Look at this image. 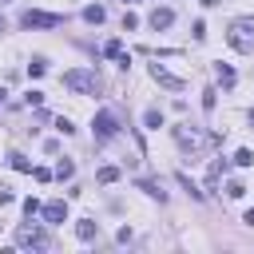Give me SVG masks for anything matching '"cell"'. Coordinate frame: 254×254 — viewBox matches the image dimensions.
I'll return each instance as SVG.
<instances>
[{
	"instance_id": "obj_1",
	"label": "cell",
	"mask_w": 254,
	"mask_h": 254,
	"mask_svg": "<svg viewBox=\"0 0 254 254\" xmlns=\"http://www.w3.org/2000/svg\"><path fill=\"white\" fill-rule=\"evenodd\" d=\"M226 44H230L234 52L250 56V52H254V16H238V20H230V28H226Z\"/></svg>"
},
{
	"instance_id": "obj_2",
	"label": "cell",
	"mask_w": 254,
	"mask_h": 254,
	"mask_svg": "<svg viewBox=\"0 0 254 254\" xmlns=\"http://www.w3.org/2000/svg\"><path fill=\"white\" fill-rule=\"evenodd\" d=\"M64 87H71L79 95H95L99 91V75L91 67H71V71H64Z\"/></svg>"
},
{
	"instance_id": "obj_3",
	"label": "cell",
	"mask_w": 254,
	"mask_h": 254,
	"mask_svg": "<svg viewBox=\"0 0 254 254\" xmlns=\"http://www.w3.org/2000/svg\"><path fill=\"white\" fill-rule=\"evenodd\" d=\"M48 242H52V238H48V230H44L40 222H32V218L16 230V246H24V250H44Z\"/></svg>"
},
{
	"instance_id": "obj_4",
	"label": "cell",
	"mask_w": 254,
	"mask_h": 254,
	"mask_svg": "<svg viewBox=\"0 0 254 254\" xmlns=\"http://www.w3.org/2000/svg\"><path fill=\"white\" fill-rule=\"evenodd\" d=\"M60 24H64V16L40 12V8H28V12L20 16V28H60Z\"/></svg>"
},
{
	"instance_id": "obj_5",
	"label": "cell",
	"mask_w": 254,
	"mask_h": 254,
	"mask_svg": "<svg viewBox=\"0 0 254 254\" xmlns=\"http://www.w3.org/2000/svg\"><path fill=\"white\" fill-rule=\"evenodd\" d=\"M91 127H95V139H99V143H107V139H115V135H119V119H115L111 111H95Z\"/></svg>"
},
{
	"instance_id": "obj_6",
	"label": "cell",
	"mask_w": 254,
	"mask_h": 254,
	"mask_svg": "<svg viewBox=\"0 0 254 254\" xmlns=\"http://www.w3.org/2000/svg\"><path fill=\"white\" fill-rule=\"evenodd\" d=\"M151 79H155V83H163L167 91H183V87H187L179 75H171V71H167V67H159V64H151Z\"/></svg>"
},
{
	"instance_id": "obj_7",
	"label": "cell",
	"mask_w": 254,
	"mask_h": 254,
	"mask_svg": "<svg viewBox=\"0 0 254 254\" xmlns=\"http://www.w3.org/2000/svg\"><path fill=\"white\" fill-rule=\"evenodd\" d=\"M40 210H44V222H67V202L64 198H56V202H48Z\"/></svg>"
},
{
	"instance_id": "obj_8",
	"label": "cell",
	"mask_w": 254,
	"mask_h": 254,
	"mask_svg": "<svg viewBox=\"0 0 254 254\" xmlns=\"http://www.w3.org/2000/svg\"><path fill=\"white\" fill-rule=\"evenodd\" d=\"M175 139H179V147H183V151H198V143H202V139H198V131H187V127H175Z\"/></svg>"
},
{
	"instance_id": "obj_9",
	"label": "cell",
	"mask_w": 254,
	"mask_h": 254,
	"mask_svg": "<svg viewBox=\"0 0 254 254\" xmlns=\"http://www.w3.org/2000/svg\"><path fill=\"white\" fill-rule=\"evenodd\" d=\"M135 187H139L143 194H151V198L167 202V190H163V183H155V179H135Z\"/></svg>"
},
{
	"instance_id": "obj_10",
	"label": "cell",
	"mask_w": 254,
	"mask_h": 254,
	"mask_svg": "<svg viewBox=\"0 0 254 254\" xmlns=\"http://www.w3.org/2000/svg\"><path fill=\"white\" fill-rule=\"evenodd\" d=\"M171 24H175V12H171V8H155V12H151V28H155V32H163V28H171Z\"/></svg>"
},
{
	"instance_id": "obj_11",
	"label": "cell",
	"mask_w": 254,
	"mask_h": 254,
	"mask_svg": "<svg viewBox=\"0 0 254 254\" xmlns=\"http://www.w3.org/2000/svg\"><path fill=\"white\" fill-rule=\"evenodd\" d=\"M226 175V159H214L210 167H206V190H214L218 187V179Z\"/></svg>"
},
{
	"instance_id": "obj_12",
	"label": "cell",
	"mask_w": 254,
	"mask_h": 254,
	"mask_svg": "<svg viewBox=\"0 0 254 254\" xmlns=\"http://www.w3.org/2000/svg\"><path fill=\"white\" fill-rule=\"evenodd\" d=\"M75 234H79L83 242H91V238H99V222H95V218H79V222H75Z\"/></svg>"
},
{
	"instance_id": "obj_13",
	"label": "cell",
	"mask_w": 254,
	"mask_h": 254,
	"mask_svg": "<svg viewBox=\"0 0 254 254\" xmlns=\"http://www.w3.org/2000/svg\"><path fill=\"white\" fill-rule=\"evenodd\" d=\"M8 163H12V171H20V175H32V159H28V155H20V151H8Z\"/></svg>"
},
{
	"instance_id": "obj_14",
	"label": "cell",
	"mask_w": 254,
	"mask_h": 254,
	"mask_svg": "<svg viewBox=\"0 0 254 254\" xmlns=\"http://www.w3.org/2000/svg\"><path fill=\"white\" fill-rule=\"evenodd\" d=\"M214 75H218V83H222L226 91L234 87V67H230V64H214Z\"/></svg>"
},
{
	"instance_id": "obj_15",
	"label": "cell",
	"mask_w": 254,
	"mask_h": 254,
	"mask_svg": "<svg viewBox=\"0 0 254 254\" xmlns=\"http://www.w3.org/2000/svg\"><path fill=\"white\" fill-rule=\"evenodd\" d=\"M83 20H87V24H103V20H107L103 4H87V8H83Z\"/></svg>"
},
{
	"instance_id": "obj_16",
	"label": "cell",
	"mask_w": 254,
	"mask_h": 254,
	"mask_svg": "<svg viewBox=\"0 0 254 254\" xmlns=\"http://www.w3.org/2000/svg\"><path fill=\"white\" fill-rule=\"evenodd\" d=\"M175 179H179V187H183V190H187V194H190V198H198V202H202V198H206V194H202V190H198V187H194V183H190V179H187V175H183V171H179V175H175Z\"/></svg>"
},
{
	"instance_id": "obj_17",
	"label": "cell",
	"mask_w": 254,
	"mask_h": 254,
	"mask_svg": "<svg viewBox=\"0 0 254 254\" xmlns=\"http://www.w3.org/2000/svg\"><path fill=\"white\" fill-rule=\"evenodd\" d=\"M143 123H147L151 131H159V127H163V111H159V107H147V115H143Z\"/></svg>"
},
{
	"instance_id": "obj_18",
	"label": "cell",
	"mask_w": 254,
	"mask_h": 254,
	"mask_svg": "<svg viewBox=\"0 0 254 254\" xmlns=\"http://www.w3.org/2000/svg\"><path fill=\"white\" fill-rule=\"evenodd\" d=\"M71 175H75V163H71V159H60V167H56V179L64 183V179H71Z\"/></svg>"
},
{
	"instance_id": "obj_19",
	"label": "cell",
	"mask_w": 254,
	"mask_h": 254,
	"mask_svg": "<svg viewBox=\"0 0 254 254\" xmlns=\"http://www.w3.org/2000/svg\"><path fill=\"white\" fill-rule=\"evenodd\" d=\"M234 163H238V167H254V151H250V147L234 151Z\"/></svg>"
},
{
	"instance_id": "obj_20",
	"label": "cell",
	"mask_w": 254,
	"mask_h": 254,
	"mask_svg": "<svg viewBox=\"0 0 254 254\" xmlns=\"http://www.w3.org/2000/svg\"><path fill=\"white\" fill-rule=\"evenodd\" d=\"M95 179L107 187V183H115V179H119V167H99V175H95Z\"/></svg>"
},
{
	"instance_id": "obj_21",
	"label": "cell",
	"mask_w": 254,
	"mask_h": 254,
	"mask_svg": "<svg viewBox=\"0 0 254 254\" xmlns=\"http://www.w3.org/2000/svg\"><path fill=\"white\" fill-rule=\"evenodd\" d=\"M44 71H48V64H44V60H40V56H36V60H32V64H28V75H32V79H40V75H44Z\"/></svg>"
},
{
	"instance_id": "obj_22",
	"label": "cell",
	"mask_w": 254,
	"mask_h": 254,
	"mask_svg": "<svg viewBox=\"0 0 254 254\" xmlns=\"http://www.w3.org/2000/svg\"><path fill=\"white\" fill-rule=\"evenodd\" d=\"M214 103H218V91L206 87V91H202V111H214Z\"/></svg>"
},
{
	"instance_id": "obj_23",
	"label": "cell",
	"mask_w": 254,
	"mask_h": 254,
	"mask_svg": "<svg viewBox=\"0 0 254 254\" xmlns=\"http://www.w3.org/2000/svg\"><path fill=\"white\" fill-rule=\"evenodd\" d=\"M56 131H60V135H75V123H71L67 115H60V119H56Z\"/></svg>"
},
{
	"instance_id": "obj_24",
	"label": "cell",
	"mask_w": 254,
	"mask_h": 254,
	"mask_svg": "<svg viewBox=\"0 0 254 254\" xmlns=\"http://www.w3.org/2000/svg\"><path fill=\"white\" fill-rule=\"evenodd\" d=\"M139 28V16L135 12H123V32H135Z\"/></svg>"
},
{
	"instance_id": "obj_25",
	"label": "cell",
	"mask_w": 254,
	"mask_h": 254,
	"mask_svg": "<svg viewBox=\"0 0 254 254\" xmlns=\"http://www.w3.org/2000/svg\"><path fill=\"white\" fill-rule=\"evenodd\" d=\"M12 198H16V190H12V187H8V183H0V206H8V202H12Z\"/></svg>"
},
{
	"instance_id": "obj_26",
	"label": "cell",
	"mask_w": 254,
	"mask_h": 254,
	"mask_svg": "<svg viewBox=\"0 0 254 254\" xmlns=\"http://www.w3.org/2000/svg\"><path fill=\"white\" fill-rule=\"evenodd\" d=\"M24 99H28V107H40V103H44V91H36V87H32Z\"/></svg>"
},
{
	"instance_id": "obj_27",
	"label": "cell",
	"mask_w": 254,
	"mask_h": 254,
	"mask_svg": "<svg viewBox=\"0 0 254 254\" xmlns=\"http://www.w3.org/2000/svg\"><path fill=\"white\" fill-rule=\"evenodd\" d=\"M226 194H230V198H242V194H246V187H242V183H238V179H234V183H230V187H226Z\"/></svg>"
},
{
	"instance_id": "obj_28",
	"label": "cell",
	"mask_w": 254,
	"mask_h": 254,
	"mask_svg": "<svg viewBox=\"0 0 254 254\" xmlns=\"http://www.w3.org/2000/svg\"><path fill=\"white\" fill-rule=\"evenodd\" d=\"M24 214L36 218V214H40V202H36V198H24Z\"/></svg>"
},
{
	"instance_id": "obj_29",
	"label": "cell",
	"mask_w": 254,
	"mask_h": 254,
	"mask_svg": "<svg viewBox=\"0 0 254 254\" xmlns=\"http://www.w3.org/2000/svg\"><path fill=\"white\" fill-rule=\"evenodd\" d=\"M119 48H123L119 40H107V44H103V56H119Z\"/></svg>"
},
{
	"instance_id": "obj_30",
	"label": "cell",
	"mask_w": 254,
	"mask_h": 254,
	"mask_svg": "<svg viewBox=\"0 0 254 254\" xmlns=\"http://www.w3.org/2000/svg\"><path fill=\"white\" fill-rule=\"evenodd\" d=\"M32 175H36V183H48V179H52V171H48V167H32Z\"/></svg>"
},
{
	"instance_id": "obj_31",
	"label": "cell",
	"mask_w": 254,
	"mask_h": 254,
	"mask_svg": "<svg viewBox=\"0 0 254 254\" xmlns=\"http://www.w3.org/2000/svg\"><path fill=\"white\" fill-rule=\"evenodd\" d=\"M198 4H202V8H218L222 0H198Z\"/></svg>"
},
{
	"instance_id": "obj_32",
	"label": "cell",
	"mask_w": 254,
	"mask_h": 254,
	"mask_svg": "<svg viewBox=\"0 0 254 254\" xmlns=\"http://www.w3.org/2000/svg\"><path fill=\"white\" fill-rule=\"evenodd\" d=\"M242 222H246V226H254V210H246V214H242Z\"/></svg>"
},
{
	"instance_id": "obj_33",
	"label": "cell",
	"mask_w": 254,
	"mask_h": 254,
	"mask_svg": "<svg viewBox=\"0 0 254 254\" xmlns=\"http://www.w3.org/2000/svg\"><path fill=\"white\" fill-rule=\"evenodd\" d=\"M4 32H8V24H4V16H0V36H4Z\"/></svg>"
},
{
	"instance_id": "obj_34",
	"label": "cell",
	"mask_w": 254,
	"mask_h": 254,
	"mask_svg": "<svg viewBox=\"0 0 254 254\" xmlns=\"http://www.w3.org/2000/svg\"><path fill=\"white\" fill-rule=\"evenodd\" d=\"M4 95H8V91H4V87H0V99H4Z\"/></svg>"
},
{
	"instance_id": "obj_35",
	"label": "cell",
	"mask_w": 254,
	"mask_h": 254,
	"mask_svg": "<svg viewBox=\"0 0 254 254\" xmlns=\"http://www.w3.org/2000/svg\"><path fill=\"white\" fill-rule=\"evenodd\" d=\"M250 123H254V111H250Z\"/></svg>"
},
{
	"instance_id": "obj_36",
	"label": "cell",
	"mask_w": 254,
	"mask_h": 254,
	"mask_svg": "<svg viewBox=\"0 0 254 254\" xmlns=\"http://www.w3.org/2000/svg\"><path fill=\"white\" fill-rule=\"evenodd\" d=\"M0 4H4V0H0Z\"/></svg>"
}]
</instances>
